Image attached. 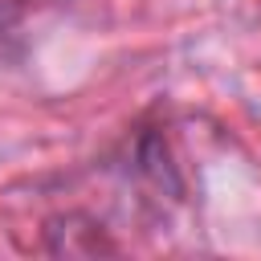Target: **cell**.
<instances>
[{"mask_svg":"<svg viewBox=\"0 0 261 261\" xmlns=\"http://www.w3.org/2000/svg\"><path fill=\"white\" fill-rule=\"evenodd\" d=\"M24 4H29V0H0V37L24 16Z\"/></svg>","mask_w":261,"mask_h":261,"instance_id":"1","label":"cell"}]
</instances>
